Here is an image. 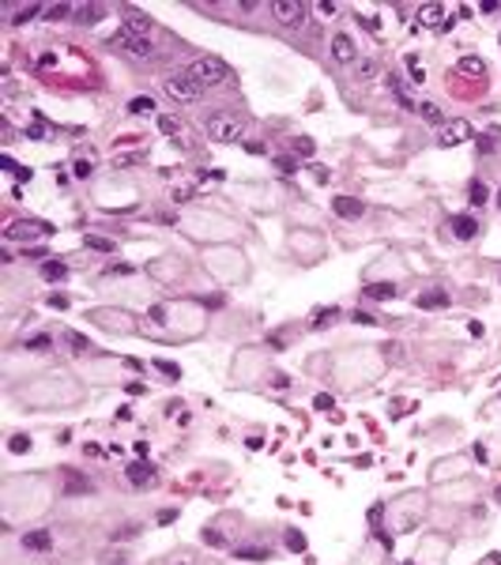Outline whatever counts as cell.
Wrapping results in <instances>:
<instances>
[{
  "label": "cell",
  "instance_id": "cb8c5ba5",
  "mask_svg": "<svg viewBox=\"0 0 501 565\" xmlns=\"http://www.w3.org/2000/svg\"><path fill=\"white\" fill-rule=\"evenodd\" d=\"M114 50H121V53H129V57H136V61H151L154 57V45H148V42H140V39H132V34H117L114 42Z\"/></svg>",
  "mask_w": 501,
  "mask_h": 565
},
{
  "label": "cell",
  "instance_id": "ffe728a7",
  "mask_svg": "<svg viewBox=\"0 0 501 565\" xmlns=\"http://www.w3.org/2000/svg\"><path fill=\"white\" fill-rule=\"evenodd\" d=\"M351 565H388V540H385V535H377V540L362 543V551L354 554Z\"/></svg>",
  "mask_w": 501,
  "mask_h": 565
},
{
  "label": "cell",
  "instance_id": "9a60e30c",
  "mask_svg": "<svg viewBox=\"0 0 501 565\" xmlns=\"http://www.w3.org/2000/svg\"><path fill=\"white\" fill-rule=\"evenodd\" d=\"M407 271H412V268H407L404 253L388 249V253H381V257L373 260L366 271H362V279H366V282H393V287H399V279H404Z\"/></svg>",
  "mask_w": 501,
  "mask_h": 565
},
{
  "label": "cell",
  "instance_id": "ee69618b",
  "mask_svg": "<svg viewBox=\"0 0 501 565\" xmlns=\"http://www.w3.org/2000/svg\"><path fill=\"white\" fill-rule=\"evenodd\" d=\"M479 565H498V558H487V562H479Z\"/></svg>",
  "mask_w": 501,
  "mask_h": 565
},
{
  "label": "cell",
  "instance_id": "2e32d148",
  "mask_svg": "<svg viewBox=\"0 0 501 565\" xmlns=\"http://www.w3.org/2000/svg\"><path fill=\"white\" fill-rule=\"evenodd\" d=\"M185 76L196 79L200 87H223V84H231V79H234V72H231V65H226L223 57H200V61H193V65L185 68Z\"/></svg>",
  "mask_w": 501,
  "mask_h": 565
},
{
  "label": "cell",
  "instance_id": "3957f363",
  "mask_svg": "<svg viewBox=\"0 0 501 565\" xmlns=\"http://www.w3.org/2000/svg\"><path fill=\"white\" fill-rule=\"evenodd\" d=\"M148 324H154V340L162 343H193L207 332V302L170 298V302L151 306Z\"/></svg>",
  "mask_w": 501,
  "mask_h": 565
},
{
  "label": "cell",
  "instance_id": "f6af8a7d",
  "mask_svg": "<svg viewBox=\"0 0 501 565\" xmlns=\"http://www.w3.org/2000/svg\"><path fill=\"white\" fill-rule=\"evenodd\" d=\"M498 207H501V193H498Z\"/></svg>",
  "mask_w": 501,
  "mask_h": 565
},
{
  "label": "cell",
  "instance_id": "52a82bcc",
  "mask_svg": "<svg viewBox=\"0 0 501 565\" xmlns=\"http://www.w3.org/2000/svg\"><path fill=\"white\" fill-rule=\"evenodd\" d=\"M271 377H276V354H271L268 348L249 343V348H242L238 354H234L231 381L238 388H260V385H268Z\"/></svg>",
  "mask_w": 501,
  "mask_h": 565
},
{
  "label": "cell",
  "instance_id": "ba28073f",
  "mask_svg": "<svg viewBox=\"0 0 501 565\" xmlns=\"http://www.w3.org/2000/svg\"><path fill=\"white\" fill-rule=\"evenodd\" d=\"M385 516H388V535L415 532L430 516V494L426 490H404V494H396L385 505Z\"/></svg>",
  "mask_w": 501,
  "mask_h": 565
},
{
  "label": "cell",
  "instance_id": "7402d4cb",
  "mask_svg": "<svg viewBox=\"0 0 501 565\" xmlns=\"http://www.w3.org/2000/svg\"><path fill=\"white\" fill-rule=\"evenodd\" d=\"M42 234H50V226L45 223H26V218H20V223H8L4 238L8 242H39Z\"/></svg>",
  "mask_w": 501,
  "mask_h": 565
},
{
  "label": "cell",
  "instance_id": "ab89813d",
  "mask_svg": "<svg viewBox=\"0 0 501 565\" xmlns=\"http://www.w3.org/2000/svg\"><path fill=\"white\" fill-rule=\"evenodd\" d=\"M129 476H132V482H148L151 471H148V468H140V463H136V468H129Z\"/></svg>",
  "mask_w": 501,
  "mask_h": 565
},
{
  "label": "cell",
  "instance_id": "d6a6232c",
  "mask_svg": "<svg viewBox=\"0 0 501 565\" xmlns=\"http://www.w3.org/2000/svg\"><path fill=\"white\" fill-rule=\"evenodd\" d=\"M415 302L423 306V309H441V306H449V302H445V295H437V290H434V295H418Z\"/></svg>",
  "mask_w": 501,
  "mask_h": 565
},
{
  "label": "cell",
  "instance_id": "d4e9b609",
  "mask_svg": "<svg viewBox=\"0 0 501 565\" xmlns=\"http://www.w3.org/2000/svg\"><path fill=\"white\" fill-rule=\"evenodd\" d=\"M125 23H129V26H125V34H132V39H140V42H148V45L159 39V23L143 20L140 12H129V15H125Z\"/></svg>",
  "mask_w": 501,
  "mask_h": 565
},
{
  "label": "cell",
  "instance_id": "8d00e7d4",
  "mask_svg": "<svg viewBox=\"0 0 501 565\" xmlns=\"http://www.w3.org/2000/svg\"><path fill=\"white\" fill-rule=\"evenodd\" d=\"M181 129V125L174 121V117H159V132H167V136H174Z\"/></svg>",
  "mask_w": 501,
  "mask_h": 565
},
{
  "label": "cell",
  "instance_id": "484cf974",
  "mask_svg": "<svg viewBox=\"0 0 501 565\" xmlns=\"http://www.w3.org/2000/svg\"><path fill=\"white\" fill-rule=\"evenodd\" d=\"M332 57H335V65H351V61L359 57V50H354V42L348 34H332Z\"/></svg>",
  "mask_w": 501,
  "mask_h": 565
},
{
  "label": "cell",
  "instance_id": "74e56055",
  "mask_svg": "<svg viewBox=\"0 0 501 565\" xmlns=\"http://www.w3.org/2000/svg\"><path fill=\"white\" fill-rule=\"evenodd\" d=\"M407 68H412V79H415V84H423V79H426V68L418 65V61H407Z\"/></svg>",
  "mask_w": 501,
  "mask_h": 565
},
{
  "label": "cell",
  "instance_id": "7a4b0ae2",
  "mask_svg": "<svg viewBox=\"0 0 501 565\" xmlns=\"http://www.w3.org/2000/svg\"><path fill=\"white\" fill-rule=\"evenodd\" d=\"M12 399L26 412H72V407H84L87 388L72 373H39V377H26L12 388Z\"/></svg>",
  "mask_w": 501,
  "mask_h": 565
},
{
  "label": "cell",
  "instance_id": "603a6c76",
  "mask_svg": "<svg viewBox=\"0 0 501 565\" xmlns=\"http://www.w3.org/2000/svg\"><path fill=\"white\" fill-rule=\"evenodd\" d=\"M271 15H276L284 26H298L306 20V4L302 0H276V4H271Z\"/></svg>",
  "mask_w": 501,
  "mask_h": 565
},
{
  "label": "cell",
  "instance_id": "4fadbf2b",
  "mask_svg": "<svg viewBox=\"0 0 501 565\" xmlns=\"http://www.w3.org/2000/svg\"><path fill=\"white\" fill-rule=\"evenodd\" d=\"M121 359H114V354H87L84 362H79V373H84V381H90V385L98 388H109L121 381Z\"/></svg>",
  "mask_w": 501,
  "mask_h": 565
},
{
  "label": "cell",
  "instance_id": "7bdbcfd3",
  "mask_svg": "<svg viewBox=\"0 0 501 565\" xmlns=\"http://www.w3.org/2000/svg\"><path fill=\"white\" fill-rule=\"evenodd\" d=\"M68 12H72V8H65V4H61V8H50V12H45V15H50V20H65Z\"/></svg>",
  "mask_w": 501,
  "mask_h": 565
},
{
  "label": "cell",
  "instance_id": "60d3db41",
  "mask_svg": "<svg viewBox=\"0 0 501 565\" xmlns=\"http://www.w3.org/2000/svg\"><path fill=\"white\" fill-rule=\"evenodd\" d=\"M87 245H95V249H103V253L114 249V242H109V238H98V234H95V238H87Z\"/></svg>",
  "mask_w": 501,
  "mask_h": 565
},
{
  "label": "cell",
  "instance_id": "9c48e42d",
  "mask_svg": "<svg viewBox=\"0 0 501 565\" xmlns=\"http://www.w3.org/2000/svg\"><path fill=\"white\" fill-rule=\"evenodd\" d=\"M287 253H290V260H298L302 268H313V264H321L328 257V242L321 231L295 226V231L287 234Z\"/></svg>",
  "mask_w": 501,
  "mask_h": 565
},
{
  "label": "cell",
  "instance_id": "7c38bea8",
  "mask_svg": "<svg viewBox=\"0 0 501 565\" xmlns=\"http://www.w3.org/2000/svg\"><path fill=\"white\" fill-rule=\"evenodd\" d=\"M231 196L257 215L279 212V204H284V189L271 185V181H264V185H238V189H231Z\"/></svg>",
  "mask_w": 501,
  "mask_h": 565
},
{
  "label": "cell",
  "instance_id": "8fae6325",
  "mask_svg": "<svg viewBox=\"0 0 501 565\" xmlns=\"http://www.w3.org/2000/svg\"><path fill=\"white\" fill-rule=\"evenodd\" d=\"M103 290H106V295H114V298H125V302H151V306H159V302H154L151 279L132 276L129 264H121V268H117V279H106Z\"/></svg>",
  "mask_w": 501,
  "mask_h": 565
},
{
  "label": "cell",
  "instance_id": "d590c367",
  "mask_svg": "<svg viewBox=\"0 0 501 565\" xmlns=\"http://www.w3.org/2000/svg\"><path fill=\"white\" fill-rule=\"evenodd\" d=\"M129 109H132V114H151V109H154V98H132Z\"/></svg>",
  "mask_w": 501,
  "mask_h": 565
},
{
  "label": "cell",
  "instance_id": "f1b7e54d",
  "mask_svg": "<svg viewBox=\"0 0 501 565\" xmlns=\"http://www.w3.org/2000/svg\"><path fill=\"white\" fill-rule=\"evenodd\" d=\"M452 234H457L460 242H471L479 234V223L471 215H460V218H452Z\"/></svg>",
  "mask_w": 501,
  "mask_h": 565
},
{
  "label": "cell",
  "instance_id": "5b68a950",
  "mask_svg": "<svg viewBox=\"0 0 501 565\" xmlns=\"http://www.w3.org/2000/svg\"><path fill=\"white\" fill-rule=\"evenodd\" d=\"M178 226L189 242L204 245V249H212V245H238L242 238H249L242 218L215 212V207H185Z\"/></svg>",
  "mask_w": 501,
  "mask_h": 565
},
{
  "label": "cell",
  "instance_id": "8992f818",
  "mask_svg": "<svg viewBox=\"0 0 501 565\" xmlns=\"http://www.w3.org/2000/svg\"><path fill=\"white\" fill-rule=\"evenodd\" d=\"M200 264H204L207 276L215 282H223V287H238V282L253 279V264L245 257L242 245H212V249H204Z\"/></svg>",
  "mask_w": 501,
  "mask_h": 565
},
{
  "label": "cell",
  "instance_id": "83f0119b",
  "mask_svg": "<svg viewBox=\"0 0 501 565\" xmlns=\"http://www.w3.org/2000/svg\"><path fill=\"white\" fill-rule=\"evenodd\" d=\"M418 23L430 26V31H445V8H441V4H426V8H418Z\"/></svg>",
  "mask_w": 501,
  "mask_h": 565
},
{
  "label": "cell",
  "instance_id": "836d02e7",
  "mask_svg": "<svg viewBox=\"0 0 501 565\" xmlns=\"http://www.w3.org/2000/svg\"><path fill=\"white\" fill-rule=\"evenodd\" d=\"M8 445H12V452H31L34 449V441L26 434H12V441H8Z\"/></svg>",
  "mask_w": 501,
  "mask_h": 565
},
{
  "label": "cell",
  "instance_id": "4dcf8cb0",
  "mask_svg": "<svg viewBox=\"0 0 501 565\" xmlns=\"http://www.w3.org/2000/svg\"><path fill=\"white\" fill-rule=\"evenodd\" d=\"M471 136V125H463V121H457V125H449V129H441V143H463Z\"/></svg>",
  "mask_w": 501,
  "mask_h": 565
},
{
  "label": "cell",
  "instance_id": "f35d334b",
  "mask_svg": "<svg viewBox=\"0 0 501 565\" xmlns=\"http://www.w3.org/2000/svg\"><path fill=\"white\" fill-rule=\"evenodd\" d=\"M287 540H290V551H306V535H298V532H287Z\"/></svg>",
  "mask_w": 501,
  "mask_h": 565
},
{
  "label": "cell",
  "instance_id": "1f68e13d",
  "mask_svg": "<svg viewBox=\"0 0 501 565\" xmlns=\"http://www.w3.org/2000/svg\"><path fill=\"white\" fill-rule=\"evenodd\" d=\"M65 276H68V268H65L61 260H50V264L42 268V279H65Z\"/></svg>",
  "mask_w": 501,
  "mask_h": 565
},
{
  "label": "cell",
  "instance_id": "277c9868",
  "mask_svg": "<svg viewBox=\"0 0 501 565\" xmlns=\"http://www.w3.org/2000/svg\"><path fill=\"white\" fill-rule=\"evenodd\" d=\"M388 370V359L381 348L373 343H362V348H348L340 354H332V366H328V381L332 388L340 392H359V388H370L385 377Z\"/></svg>",
  "mask_w": 501,
  "mask_h": 565
},
{
  "label": "cell",
  "instance_id": "6da1fadb",
  "mask_svg": "<svg viewBox=\"0 0 501 565\" xmlns=\"http://www.w3.org/2000/svg\"><path fill=\"white\" fill-rule=\"evenodd\" d=\"M53 501H57V479L50 476H4L0 482V516H4V527L15 532V527H26L42 516H50Z\"/></svg>",
  "mask_w": 501,
  "mask_h": 565
},
{
  "label": "cell",
  "instance_id": "ac0fdd59",
  "mask_svg": "<svg viewBox=\"0 0 501 565\" xmlns=\"http://www.w3.org/2000/svg\"><path fill=\"white\" fill-rule=\"evenodd\" d=\"M148 279L162 282V287H174V282L185 279V260H181L178 253H162L159 260L148 264Z\"/></svg>",
  "mask_w": 501,
  "mask_h": 565
},
{
  "label": "cell",
  "instance_id": "e0dca14e",
  "mask_svg": "<svg viewBox=\"0 0 501 565\" xmlns=\"http://www.w3.org/2000/svg\"><path fill=\"white\" fill-rule=\"evenodd\" d=\"M471 479V457L468 452H457V457H441L430 463V482L434 487H445V482H463Z\"/></svg>",
  "mask_w": 501,
  "mask_h": 565
},
{
  "label": "cell",
  "instance_id": "f546056e",
  "mask_svg": "<svg viewBox=\"0 0 501 565\" xmlns=\"http://www.w3.org/2000/svg\"><path fill=\"white\" fill-rule=\"evenodd\" d=\"M362 295L373 298V302H388V298H396V287H393V282H366V287H362Z\"/></svg>",
  "mask_w": 501,
  "mask_h": 565
},
{
  "label": "cell",
  "instance_id": "44dd1931",
  "mask_svg": "<svg viewBox=\"0 0 501 565\" xmlns=\"http://www.w3.org/2000/svg\"><path fill=\"white\" fill-rule=\"evenodd\" d=\"M167 95L178 98V103H196V98L204 95V87H200L196 79H189L185 72H181V76H170L167 79Z\"/></svg>",
  "mask_w": 501,
  "mask_h": 565
},
{
  "label": "cell",
  "instance_id": "4316f807",
  "mask_svg": "<svg viewBox=\"0 0 501 565\" xmlns=\"http://www.w3.org/2000/svg\"><path fill=\"white\" fill-rule=\"evenodd\" d=\"M332 212L340 218H362V215H366V207H362V200H354V196H335Z\"/></svg>",
  "mask_w": 501,
  "mask_h": 565
},
{
  "label": "cell",
  "instance_id": "b9f144b4",
  "mask_svg": "<svg viewBox=\"0 0 501 565\" xmlns=\"http://www.w3.org/2000/svg\"><path fill=\"white\" fill-rule=\"evenodd\" d=\"M487 200V185H471V204H482Z\"/></svg>",
  "mask_w": 501,
  "mask_h": 565
},
{
  "label": "cell",
  "instance_id": "e575fe53",
  "mask_svg": "<svg viewBox=\"0 0 501 565\" xmlns=\"http://www.w3.org/2000/svg\"><path fill=\"white\" fill-rule=\"evenodd\" d=\"M418 109H423V117H426V121H430V125H441V121H445V117H441V109H437L434 103H423Z\"/></svg>",
  "mask_w": 501,
  "mask_h": 565
},
{
  "label": "cell",
  "instance_id": "30bf717a",
  "mask_svg": "<svg viewBox=\"0 0 501 565\" xmlns=\"http://www.w3.org/2000/svg\"><path fill=\"white\" fill-rule=\"evenodd\" d=\"M87 324L103 328L106 335H140V317H136L132 309H121V306L87 309Z\"/></svg>",
  "mask_w": 501,
  "mask_h": 565
},
{
  "label": "cell",
  "instance_id": "5bb4252c",
  "mask_svg": "<svg viewBox=\"0 0 501 565\" xmlns=\"http://www.w3.org/2000/svg\"><path fill=\"white\" fill-rule=\"evenodd\" d=\"M449 558H452V535L430 532L415 543L412 565H449Z\"/></svg>",
  "mask_w": 501,
  "mask_h": 565
},
{
  "label": "cell",
  "instance_id": "d6986e66",
  "mask_svg": "<svg viewBox=\"0 0 501 565\" xmlns=\"http://www.w3.org/2000/svg\"><path fill=\"white\" fill-rule=\"evenodd\" d=\"M242 132H245V117L242 114L207 117V136H212L215 143H234V140H242Z\"/></svg>",
  "mask_w": 501,
  "mask_h": 565
}]
</instances>
